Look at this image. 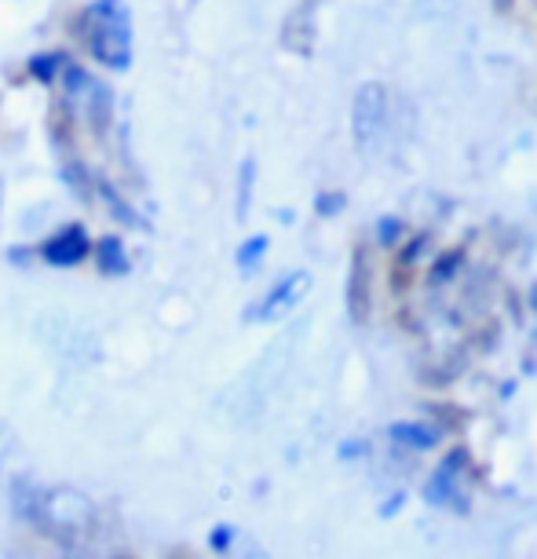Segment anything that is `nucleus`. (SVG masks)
I'll return each mask as SVG.
<instances>
[{
	"instance_id": "obj_3",
	"label": "nucleus",
	"mask_w": 537,
	"mask_h": 559,
	"mask_svg": "<svg viewBox=\"0 0 537 559\" xmlns=\"http://www.w3.org/2000/svg\"><path fill=\"white\" fill-rule=\"evenodd\" d=\"M88 252H92V238L81 224L62 227L59 235H51L45 246H40V257L48 263H56V267H73V263H81Z\"/></svg>"
},
{
	"instance_id": "obj_5",
	"label": "nucleus",
	"mask_w": 537,
	"mask_h": 559,
	"mask_svg": "<svg viewBox=\"0 0 537 559\" xmlns=\"http://www.w3.org/2000/svg\"><path fill=\"white\" fill-rule=\"evenodd\" d=\"M62 70H67V56H62V51H40V56L29 59V73H34V81L40 84H51Z\"/></svg>"
},
{
	"instance_id": "obj_1",
	"label": "nucleus",
	"mask_w": 537,
	"mask_h": 559,
	"mask_svg": "<svg viewBox=\"0 0 537 559\" xmlns=\"http://www.w3.org/2000/svg\"><path fill=\"white\" fill-rule=\"evenodd\" d=\"M81 37L103 67L129 70L132 62V23L121 0H96L81 12Z\"/></svg>"
},
{
	"instance_id": "obj_7",
	"label": "nucleus",
	"mask_w": 537,
	"mask_h": 559,
	"mask_svg": "<svg viewBox=\"0 0 537 559\" xmlns=\"http://www.w3.org/2000/svg\"><path fill=\"white\" fill-rule=\"evenodd\" d=\"M96 263L103 274H121L124 271V249L118 238H103L96 246Z\"/></svg>"
},
{
	"instance_id": "obj_6",
	"label": "nucleus",
	"mask_w": 537,
	"mask_h": 559,
	"mask_svg": "<svg viewBox=\"0 0 537 559\" xmlns=\"http://www.w3.org/2000/svg\"><path fill=\"white\" fill-rule=\"evenodd\" d=\"M303 282H308V278H303V274H293L289 282H282V286H278L275 293H271L267 300H263V308H260V311H263V314H271V311H278V308H289V304L300 297Z\"/></svg>"
},
{
	"instance_id": "obj_2",
	"label": "nucleus",
	"mask_w": 537,
	"mask_h": 559,
	"mask_svg": "<svg viewBox=\"0 0 537 559\" xmlns=\"http://www.w3.org/2000/svg\"><path fill=\"white\" fill-rule=\"evenodd\" d=\"M351 129L355 140L362 151H377L387 140V129H392V96H387L384 84H362L351 107Z\"/></svg>"
},
{
	"instance_id": "obj_8",
	"label": "nucleus",
	"mask_w": 537,
	"mask_h": 559,
	"mask_svg": "<svg viewBox=\"0 0 537 559\" xmlns=\"http://www.w3.org/2000/svg\"><path fill=\"white\" fill-rule=\"evenodd\" d=\"M263 249H267V238H252L249 246L238 252V260H241V263H246V267H249V263H256V260H260V252H263Z\"/></svg>"
},
{
	"instance_id": "obj_4",
	"label": "nucleus",
	"mask_w": 537,
	"mask_h": 559,
	"mask_svg": "<svg viewBox=\"0 0 537 559\" xmlns=\"http://www.w3.org/2000/svg\"><path fill=\"white\" fill-rule=\"evenodd\" d=\"M465 472H468V453H450L428 483V501L439 504V509H454L457 490L465 487Z\"/></svg>"
}]
</instances>
